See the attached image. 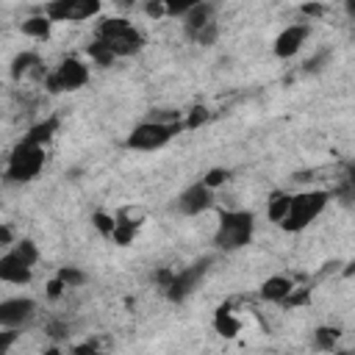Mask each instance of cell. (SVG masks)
I'll use <instances>...</instances> for the list:
<instances>
[{
	"label": "cell",
	"instance_id": "obj_1",
	"mask_svg": "<svg viewBox=\"0 0 355 355\" xmlns=\"http://www.w3.org/2000/svg\"><path fill=\"white\" fill-rule=\"evenodd\" d=\"M327 202H330V191H324V189H311V191L291 194V205H288V214L280 222V227L286 233L305 230L311 222L319 219V214L327 208Z\"/></svg>",
	"mask_w": 355,
	"mask_h": 355
},
{
	"label": "cell",
	"instance_id": "obj_2",
	"mask_svg": "<svg viewBox=\"0 0 355 355\" xmlns=\"http://www.w3.org/2000/svg\"><path fill=\"white\" fill-rule=\"evenodd\" d=\"M255 233V216L250 211H222L219 214V227L214 236V244L219 250H241L244 244L252 241Z\"/></svg>",
	"mask_w": 355,
	"mask_h": 355
},
{
	"label": "cell",
	"instance_id": "obj_3",
	"mask_svg": "<svg viewBox=\"0 0 355 355\" xmlns=\"http://www.w3.org/2000/svg\"><path fill=\"white\" fill-rule=\"evenodd\" d=\"M183 128V122H161V119H147V122H139L128 139H125V147L128 150H139V153H155L161 147H166L172 141V136Z\"/></svg>",
	"mask_w": 355,
	"mask_h": 355
},
{
	"label": "cell",
	"instance_id": "obj_4",
	"mask_svg": "<svg viewBox=\"0 0 355 355\" xmlns=\"http://www.w3.org/2000/svg\"><path fill=\"white\" fill-rule=\"evenodd\" d=\"M42 166H44V147L22 139L8 155L6 180L8 183H28L42 172Z\"/></svg>",
	"mask_w": 355,
	"mask_h": 355
},
{
	"label": "cell",
	"instance_id": "obj_5",
	"mask_svg": "<svg viewBox=\"0 0 355 355\" xmlns=\"http://www.w3.org/2000/svg\"><path fill=\"white\" fill-rule=\"evenodd\" d=\"M97 39L105 42V44L114 50L116 58H119V55H130V53L141 50V44H144L141 33H139L128 19H122V17H114V19L100 22Z\"/></svg>",
	"mask_w": 355,
	"mask_h": 355
},
{
	"label": "cell",
	"instance_id": "obj_6",
	"mask_svg": "<svg viewBox=\"0 0 355 355\" xmlns=\"http://www.w3.org/2000/svg\"><path fill=\"white\" fill-rule=\"evenodd\" d=\"M86 80H89V67H86L80 58L69 55V58H64V61L44 78V86H47V92H53V94H61V92H75V89H80Z\"/></svg>",
	"mask_w": 355,
	"mask_h": 355
},
{
	"label": "cell",
	"instance_id": "obj_7",
	"mask_svg": "<svg viewBox=\"0 0 355 355\" xmlns=\"http://www.w3.org/2000/svg\"><path fill=\"white\" fill-rule=\"evenodd\" d=\"M208 266H211V258H200V261H194V263H189L183 269H175V277H172V283L166 288V297L172 302H186L200 288V283L205 280Z\"/></svg>",
	"mask_w": 355,
	"mask_h": 355
},
{
	"label": "cell",
	"instance_id": "obj_8",
	"mask_svg": "<svg viewBox=\"0 0 355 355\" xmlns=\"http://www.w3.org/2000/svg\"><path fill=\"white\" fill-rule=\"evenodd\" d=\"M100 11L97 0H53L44 6V14L53 22H83Z\"/></svg>",
	"mask_w": 355,
	"mask_h": 355
},
{
	"label": "cell",
	"instance_id": "obj_9",
	"mask_svg": "<svg viewBox=\"0 0 355 355\" xmlns=\"http://www.w3.org/2000/svg\"><path fill=\"white\" fill-rule=\"evenodd\" d=\"M211 205H214V191H211L202 180L186 186V189L178 194V200H175V208H178L183 216H197V214L208 211Z\"/></svg>",
	"mask_w": 355,
	"mask_h": 355
},
{
	"label": "cell",
	"instance_id": "obj_10",
	"mask_svg": "<svg viewBox=\"0 0 355 355\" xmlns=\"http://www.w3.org/2000/svg\"><path fill=\"white\" fill-rule=\"evenodd\" d=\"M33 311H36V302L31 297H8L0 302V324L6 330H17L33 316Z\"/></svg>",
	"mask_w": 355,
	"mask_h": 355
},
{
	"label": "cell",
	"instance_id": "obj_11",
	"mask_svg": "<svg viewBox=\"0 0 355 355\" xmlns=\"http://www.w3.org/2000/svg\"><path fill=\"white\" fill-rule=\"evenodd\" d=\"M308 36H311V25H308V22L283 28V31L277 33V39H275V55H277V58H291V55H297V53L302 50V44H305Z\"/></svg>",
	"mask_w": 355,
	"mask_h": 355
},
{
	"label": "cell",
	"instance_id": "obj_12",
	"mask_svg": "<svg viewBox=\"0 0 355 355\" xmlns=\"http://www.w3.org/2000/svg\"><path fill=\"white\" fill-rule=\"evenodd\" d=\"M31 277H33V266H28L11 250H6L0 258V280L11 286H22V283H31Z\"/></svg>",
	"mask_w": 355,
	"mask_h": 355
},
{
	"label": "cell",
	"instance_id": "obj_13",
	"mask_svg": "<svg viewBox=\"0 0 355 355\" xmlns=\"http://www.w3.org/2000/svg\"><path fill=\"white\" fill-rule=\"evenodd\" d=\"M211 14H214V6H208V3H191V8H189L186 17H183L186 36H189V39H197L208 25H214Z\"/></svg>",
	"mask_w": 355,
	"mask_h": 355
},
{
	"label": "cell",
	"instance_id": "obj_14",
	"mask_svg": "<svg viewBox=\"0 0 355 355\" xmlns=\"http://www.w3.org/2000/svg\"><path fill=\"white\" fill-rule=\"evenodd\" d=\"M291 291H294V280L286 277V275H272V277H266L261 283V297L266 302H283L286 305V300L291 297Z\"/></svg>",
	"mask_w": 355,
	"mask_h": 355
},
{
	"label": "cell",
	"instance_id": "obj_15",
	"mask_svg": "<svg viewBox=\"0 0 355 355\" xmlns=\"http://www.w3.org/2000/svg\"><path fill=\"white\" fill-rule=\"evenodd\" d=\"M214 330L219 336H225V338H233V336L241 333V319L236 316V311H233L230 302H225V305L216 308V313H214Z\"/></svg>",
	"mask_w": 355,
	"mask_h": 355
},
{
	"label": "cell",
	"instance_id": "obj_16",
	"mask_svg": "<svg viewBox=\"0 0 355 355\" xmlns=\"http://www.w3.org/2000/svg\"><path fill=\"white\" fill-rule=\"evenodd\" d=\"M139 225H141V222H136V216H130V208L119 211V214H116V227H114L111 241H116L119 247L133 244V239L139 236Z\"/></svg>",
	"mask_w": 355,
	"mask_h": 355
},
{
	"label": "cell",
	"instance_id": "obj_17",
	"mask_svg": "<svg viewBox=\"0 0 355 355\" xmlns=\"http://www.w3.org/2000/svg\"><path fill=\"white\" fill-rule=\"evenodd\" d=\"M55 130H58V116H47V119H42V122H36L28 133H25V139L28 141H33V144H47L53 136H55Z\"/></svg>",
	"mask_w": 355,
	"mask_h": 355
},
{
	"label": "cell",
	"instance_id": "obj_18",
	"mask_svg": "<svg viewBox=\"0 0 355 355\" xmlns=\"http://www.w3.org/2000/svg\"><path fill=\"white\" fill-rule=\"evenodd\" d=\"M50 28H53V19L47 14H36V17H28L22 22V33L31 39H39V42H44L50 36Z\"/></svg>",
	"mask_w": 355,
	"mask_h": 355
},
{
	"label": "cell",
	"instance_id": "obj_19",
	"mask_svg": "<svg viewBox=\"0 0 355 355\" xmlns=\"http://www.w3.org/2000/svg\"><path fill=\"white\" fill-rule=\"evenodd\" d=\"M338 338H341V330H338V327L322 324V327L313 330V347H316L319 352H336Z\"/></svg>",
	"mask_w": 355,
	"mask_h": 355
},
{
	"label": "cell",
	"instance_id": "obj_20",
	"mask_svg": "<svg viewBox=\"0 0 355 355\" xmlns=\"http://www.w3.org/2000/svg\"><path fill=\"white\" fill-rule=\"evenodd\" d=\"M288 205H291V194H286V191H275L269 200H266V216L272 219V222H283L286 219V214H288Z\"/></svg>",
	"mask_w": 355,
	"mask_h": 355
},
{
	"label": "cell",
	"instance_id": "obj_21",
	"mask_svg": "<svg viewBox=\"0 0 355 355\" xmlns=\"http://www.w3.org/2000/svg\"><path fill=\"white\" fill-rule=\"evenodd\" d=\"M36 67H42V58H39L36 53L25 50V53H19V55L14 58V64H11V78H14V80H19L22 75H28V72H31V69H36Z\"/></svg>",
	"mask_w": 355,
	"mask_h": 355
},
{
	"label": "cell",
	"instance_id": "obj_22",
	"mask_svg": "<svg viewBox=\"0 0 355 355\" xmlns=\"http://www.w3.org/2000/svg\"><path fill=\"white\" fill-rule=\"evenodd\" d=\"M86 53H89V58L97 64V67H111L114 61H116V55H114V50L105 44V42H100V39H94L89 47H86Z\"/></svg>",
	"mask_w": 355,
	"mask_h": 355
},
{
	"label": "cell",
	"instance_id": "obj_23",
	"mask_svg": "<svg viewBox=\"0 0 355 355\" xmlns=\"http://www.w3.org/2000/svg\"><path fill=\"white\" fill-rule=\"evenodd\" d=\"M92 225L100 236L111 239L114 236V227H116V214H108V211H94L92 214Z\"/></svg>",
	"mask_w": 355,
	"mask_h": 355
},
{
	"label": "cell",
	"instance_id": "obj_24",
	"mask_svg": "<svg viewBox=\"0 0 355 355\" xmlns=\"http://www.w3.org/2000/svg\"><path fill=\"white\" fill-rule=\"evenodd\" d=\"M11 252H14L19 261H25L28 266H36V261H39V250H36V244H33L31 239H19V241L11 247Z\"/></svg>",
	"mask_w": 355,
	"mask_h": 355
},
{
	"label": "cell",
	"instance_id": "obj_25",
	"mask_svg": "<svg viewBox=\"0 0 355 355\" xmlns=\"http://www.w3.org/2000/svg\"><path fill=\"white\" fill-rule=\"evenodd\" d=\"M55 277H58L67 288H78V286H83V283H86V272H83V269H78V266H61Z\"/></svg>",
	"mask_w": 355,
	"mask_h": 355
},
{
	"label": "cell",
	"instance_id": "obj_26",
	"mask_svg": "<svg viewBox=\"0 0 355 355\" xmlns=\"http://www.w3.org/2000/svg\"><path fill=\"white\" fill-rule=\"evenodd\" d=\"M230 180V169H225V166H214V169H208L205 172V178H202V183L214 191V189H219V186H225Z\"/></svg>",
	"mask_w": 355,
	"mask_h": 355
},
{
	"label": "cell",
	"instance_id": "obj_27",
	"mask_svg": "<svg viewBox=\"0 0 355 355\" xmlns=\"http://www.w3.org/2000/svg\"><path fill=\"white\" fill-rule=\"evenodd\" d=\"M205 119H208V108H205V105H197V108H191V111H189V116H186L183 128H189V130H191V128H200Z\"/></svg>",
	"mask_w": 355,
	"mask_h": 355
},
{
	"label": "cell",
	"instance_id": "obj_28",
	"mask_svg": "<svg viewBox=\"0 0 355 355\" xmlns=\"http://www.w3.org/2000/svg\"><path fill=\"white\" fill-rule=\"evenodd\" d=\"M69 355H103V349L97 347V341H80L69 349Z\"/></svg>",
	"mask_w": 355,
	"mask_h": 355
},
{
	"label": "cell",
	"instance_id": "obj_29",
	"mask_svg": "<svg viewBox=\"0 0 355 355\" xmlns=\"http://www.w3.org/2000/svg\"><path fill=\"white\" fill-rule=\"evenodd\" d=\"M327 58H330V53H327V50L316 53L313 58H308V61H305V72H319V69H322V64H324Z\"/></svg>",
	"mask_w": 355,
	"mask_h": 355
},
{
	"label": "cell",
	"instance_id": "obj_30",
	"mask_svg": "<svg viewBox=\"0 0 355 355\" xmlns=\"http://www.w3.org/2000/svg\"><path fill=\"white\" fill-rule=\"evenodd\" d=\"M14 341H17V330H6L3 327V333H0V355H8Z\"/></svg>",
	"mask_w": 355,
	"mask_h": 355
},
{
	"label": "cell",
	"instance_id": "obj_31",
	"mask_svg": "<svg viewBox=\"0 0 355 355\" xmlns=\"http://www.w3.org/2000/svg\"><path fill=\"white\" fill-rule=\"evenodd\" d=\"M64 291H67V286H64L58 277H53V280L47 283V297H50V300H58Z\"/></svg>",
	"mask_w": 355,
	"mask_h": 355
},
{
	"label": "cell",
	"instance_id": "obj_32",
	"mask_svg": "<svg viewBox=\"0 0 355 355\" xmlns=\"http://www.w3.org/2000/svg\"><path fill=\"white\" fill-rule=\"evenodd\" d=\"M144 11H147L150 17H164V14H166V6H164V3H147Z\"/></svg>",
	"mask_w": 355,
	"mask_h": 355
},
{
	"label": "cell",
	"instance_id": "obj_33",
	"mask_svg": "<svg viewBox=\"0 0 355 355\" xmlns=\"http://www.w3.org/2000/svg\"><path fill=\"white\" fill-rule=\"evenodd\" d=\"M300 11L308 14V17H319V14H324V6H319V3H305Z\"/></svg>",
	"mask_w": 355,
	"mask_h": 355
},
{
	"label": "cell",
	"instance_id": "obj_34",
	"mask_svg": "<svg viewBox=\"0 0 355 355\" xmlns=\"http://www.w3.org/2000/svg\"><path fill=\"white\" fill-rule=\"evenodd\" d=\"M0 244H3V247H8V250L14 247V244H11V227H8V225H3V227H0Z\"/></svg>",
	"mask_w": 355,
	"mask_h": 355
},
{
	"label": "cell",
	"instance_id": "obj_35",
	"mask_svg": "<svg viewBox=\"0 0 355 355\" xmlns=\"http://www.w3.org/2000/svg\"><path fill=\"white\" fill-rule=\"evenodd\" d=\"M344 180L355 186V164H347V175H344Z\"/></svg>",
	"mask_w": 355,
	"mask_h": 355
},
{
	"label": "cell",
	"instance_id": "obj_36",
	"mask_svg": "<svg viewBox=\"0 0 355 355\" xmlns=\"http://www.w3.org/2000/svg\"><path fill=\"white\" fill-rule=\"evenodd\" d=\"M352 275H355V258H352V261L347 263V269H344V277H352Z\"/></svg>",
	"mask_w": 355,
	"mask_h": 355
},
{
	"label": "cell",
	"instance_id": "obj_37",
	"mask_svg": "<svg viewBox=\"0 0 355 355\" xmlns=\"http://www.w3.org/2000/svg\"><path fill=\"white\" fill-rule=\"evenodd\" d=\"M42 355H64V352H61V349H58V347H47V349H44V352H42Z\"/></svg>",
	"mask_w": 355,
	"mask_h": 355
},
{
	"label": "cell",
	"instance_id": "obj_38",
	"mask_svg": "<svg viewBox=\"0 0 355 355\" xmlns=\"http://www.w3.org/2000/svg\"><path fill=\"white\" fill-rule=\"evenodd\" d=\"M347 14H352V17H355V0H352V3H347Z\"/></svg>",
	"mask_w": 355,
	"mask_h": 355
},
{
	"label": "cell",
	"instance_id": "obj_39",
	"mask_svg": "<svg viewBox=\"0 0 355 355\" xmlns=\"http://www.w3.org/2000/svg\"><path fill=\"white\" fill-rule=\"evenodd\" d=\"M333 355H355V352H352V349H336Z\"/></svg>",
	"mask_w": 355,
	"mask_h": 355
}]
</instances>
